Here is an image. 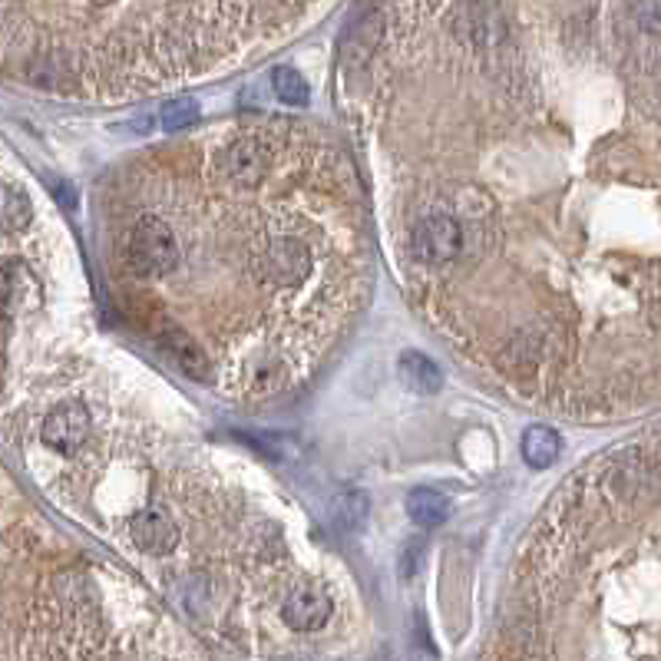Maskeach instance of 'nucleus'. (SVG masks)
<instances>
[{"mask_svg": "<svg viewBox=\"0 0 661 661\" xmlns=\"http://www.w3.org/2000/svg\"><path fill=\"white\" fill-rule=\"evenodd\" d=\"M126 265L139 278H162L179 265V245L173 229L155 216L136 219L126 239Z\"/></svg>", "mask_w": 661, "mask_h": 661, "instance_id": "1", "label": "nucleus"}, {"mask_svg": "<svg viewBox=\"0 0 661 661\" xmlns=\"http://www.w3.org/2000/svg\"><path fill=\"white\" fill-rule=\"evenodd\" d=\"M460 248H463L460 222L447 212H433L414 229V255L427 265H447L460 255Z\"/></svg>", "mask_w": 661, "mask_h": 661, "instance_id": "2", "label": "nucleus"}, {"mask_svg": "<svg viewBox=\"0 0 661 661\" xmlns=\"http://www.w3.org/2000/svg\"><path fill=\"white\" fill-rule=\"evenodd\" d=\"M90 437V410L80 401H67L44 420V443L57 453H73Z\"/></svg>", "mask_w": 661, "mask_h": 661, "instance_id": "3", "label": "nucleus"}, {"mask_svg": "<svg viewBox=\"0 0 661 661\" xmlns=\"http://www.w3.org/2000/svg\"><path fill=\"white\" fill-rule=\"evenodd\" d=\"M330 615V599L321 585L314 582H301L288 592L285 605H281V618L288 622V628L294 631H314L327 622Z\"/></svg>", "mask_w": 661, "mask_h": 661, "instance_id": "4", "label": "nucleus"}, {"mask_svg": "<svg viewBox=\"0 0 661 661\" xmlns=\"http://www.w3.org/2000/svg\"><path fill=\"white\" fill-rule=\"evenodd\" d=\"M268 170V149L258 139H235L222 152V173L235 186H255L262 183Z\"/></svg>", "mask_w": 661, "mask_h": 661, "instance_id": "5", "label": "nucleus"}, {"mask_svg": "<svg viewBox=\"0 0 661 661\" xmlns=\"http://www.w3.org/2000/svg\"><path fill=\"white\" fill-rule=\"evenodd\" d=\"M129 536L149 556H165V553H173L176 543H179L176 523L165 517L162 510H139V513H132Z\"/></svg>", "mask_w": 661, "mask_h": 661, "instance_id": "6", "label": "nucleus"}, {"mask_svg": "<svg viewBox=\"0 0 661 661\" xmlns=\"http://www.w3.org/2000/svg\"><path fill=\"white\" fill-rule=\"evenodd\" d=\"M381 31H384V21L374 14V11H364L358 18H351L345 37H341V57L348 67H361L368 63V57L374 54L378 40H381Z\"/></svg>", "mask_w": 661, "mask_h": 661, "instance_id": "7", "label": "nucleus"}, {"mask_svg": "<svg viewBox=\"0 0 661 661\" xmlns=\"http://www.w3.org/2000/svg\"><path fill=\"white\" fill-rule=\"evenodd\" d=\"M308 252L294 239H278L265 252V275L278 285H298L308 275Z\"/></svg>", "mask_w": 661, "mask_h": 661, "instance_id": "8", "label": "nucleus"}, {"mask_svg": "<svg viewBox=\"0 0 661 661\" xmlns=\"http://www.w3.org/2000/svg\"><path fill=\"white\" fill-rule=\"evenodd\" d=\"M397 374H401L404 387L414 391V394H420V397L440 394V387H443L440 368L427 355H420V351H404L401 361H397Z\"/></svg>", "mask_w": 661, "mask_h": 661, "instance_id": "9", "label": "nucleus"}, {"mask_svg": "<svg viewBox=\"0 0 661 661\" xmlns=\"http://www.w3.org/2000/svg\"><path fill=\"white\" fill-rule=\"evenodd\" d=\"M162 345H165V351L173 355V361L183 368V374H189L193 381H209V358H206V351L186 335V330H179V327L165 330Z\"/></svg>", "mask_w": 661, "mask_h": 661, "instance_id": "10", "label": "nucleus"}, {"mask_svg": "<svg viewBox=\"0 0 661 661\" xmlns=\"http://www.w3.org/2000/svg\"><path fill=\"white\" fill-rule=\"evenodd\" d=\"M407 517L424 526V530H433V526H443L450 520V500L440 496L437 489H414L407 496Z\"/></svg>", "mask_w": 661, "mask_h": 661, "instance_id": "11", "label": "nucleus"}, {"mask_svg": "<svg viewBox=\"0 0 661 661\" xmlns=\"http://www.w3.org/2000/svg\"><path fill=\"white\" fill-rule=\"evenodd\" d=\"M559 433L553 427H530L523 433V460L533 466V469H546L559 460Z\"/></svg>", "mask_w": 661, "mask_h": 661, "instance_id": "12", "label": "nucleus"}, {"mask_svg": "<svg viewBox=\"0 0 661 661\" xmlns=\"http://www.w3.org/2000/svg\"><path fill=\"white\" fill-rule=\"evenodd\" d=\"M0 216H4L8 232H24L34 219V206H31L27 193L18 186H4V193H0Z\"/></svg>", "mask_w": 661, "mask_h": 661, "instance_id": "13", "label": "nucleus"}, {"mask_svg": "<svg viewBox=\"0 0 661 661\" xmlns=\"http://www.w3.org/2000/svg\"><path fill=\"white\" fill-rule=\"evenodd\" d=\"M271 90H275V96H278L281 103H288V106H304V103L311 100V90H308L304 77H301L298 70H291V67H278V70L271 73Z\"/></svg>", "mask_w": 661, "mask_h": 661, "instance_id": "14", "label": "nucleus"}, {"mask_svg": "<svg viewBox=\"0 0 661 661\" xmlns=\"http://www.w3.org/2000/svg\"><path fill=\"white\" fill-rule=\"evenodd\" d=\"M159 119H162V126L170 129V132H176V129H186V126H193L196 119H199V106H196V100H170L162 109H159Z\"/></svg>", "mask_w": 661, "mask_h": 661, "instance_id": "15", "label": "nucleus"}, {"mask_svg": "<svg viewBox=\"0 0 661 661\" xmlns=\"http://www.w3.org/2000/svg\"><path fill=\"white\" fill-rule=\"evenodd\" d=\"M364 520H368V496L364 492H345L341 510H338V523L348 530H361Z\"/></svg>", "mask_w": 661, "mask_h": 661, "instance_id": "16", "label": "nucleus"}, {"mask_svg": "<svg viewBox=\"0 0 661 661\" xmlns=\"http://www.w3.org/2000/svg\"><path fill=\"white\" fill-rule=\"evenodd\" d=\"M628 8L645 34H661V0H628Z\"/></svg>", "mask_w": 661, "mask_h": 661, "instance_id": "17", "label": "nucleus"}, {"mask_svg": "<svg viewBox=\"0 0 661 661\" xmlns=\"http://www.w3.org/2000/svg\"><path fill=\"white\" fill-rule=\"evenodd\" d=\"M420 553H424V540H410L401 553V576L404 579H414L417 569H420Z\"/></svg>", "mask_w": 661, "mask_h": 661, "instance_id": "18", "label": "nucleus"}, {"mask_svg": "<svg viewBox=\"0 0 661 661\" xmlns=\"http://www.w3.org/2000/svg\"><path fill=\"white\" fill-rule=\"evenodd\" d=\"M57 196H60V202H63L67 209H73V206H77V199L70 196V186H67V183H60V186H57Z\"/></svg>", "mask_w": 661, "mask_h": 661, "instance_id": "19", "label": "nucleus"}]
</instances>
